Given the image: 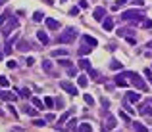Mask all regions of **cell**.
I'll return each mask as SVG.
<instances>
[{
	"label": "cell",
	"mask_w": 152,
	"mask_h": 132,
	"mask_svg": "<svg viewBox=\"0 0 152 132\" xmlns=\"http://www.w3.org/2000/svg\"><path fill=\"white\" fill-rule=\"evenodd\" d=\"M123 79H127V81L131 82L133 86H137L139 90H146V84H145V81L141 79V75H137V73H131V71H125V73H120Z\"/></svg>",
	"instance_id": "1"
},
{
	"label": "cell",
	"mask_w": 152,
	"mask_h": 132,
	"mask_svg": "<svg viewBox=\"0 0 152 132\" xmlns=\"http://www.w3.org/2000/svg\"><path fill=\"white\" fill-rule=\"evenodd\" d=\"M75 37H77V29H73V27H68V29H64L62 33H60V42L62 44H70V42H73L75 40Z\"/></svg>",
	"instance_id": "2"
},
{
	"label": "cell",
	"mask_w": 152,
	"mask_h": 132,
	"mask_svg": "<svg viewBox=\"0 0 152 132\" xmlns=\"http://www.w3.org/2000/svg\"><path fill=\"white\" fill-rule=\"evenodd\" d=\"M121 19L123 21H143L145 13L141 12V10H127V12L121 13Z\"/></svg>",
	"instance_id": "3"
},
{
	"label": "cell",
	"mask_w": 152,
	"mask_h": 132,
	"mask_svg": "<svg viewBox=\"0 0 152 132\" xmlns=\"http://www.w3.org/2000/svg\"><path fill=\"white\" fill-rule=\"evenodd\" d=\"M18 27H19V21L16 17H12V15H10V17H8V23H4V27H2L0 31H2V35H4V37H10V33H12L14 29H18Z\"/></svg>",
	"instance_id": "4"
},
{
	"label": "cell",
	"mask_w": 152,
	"mask_h": 132,
	"mask_svg": "<svg viewBox=\"0 0 152 132\" xmlns=\"http://www.w3.org/2000/svg\"><path fill=\"white\" fill-rule=\"evenodd\" d=\"M60 86H62L64 90L68 92V94H71V96H77V88L73 86V84H71L70 81H60Z\"/></svg>",
	"instance_id": "5"
},
{
	"label": "cell",
	"mask_w": 152,
	"mask_h": 132,
	"mask_svg": "<svg viewBox=\"0 0 152 132\" xmlns=\"http://www.w3.org/2000/svg\"><path fill=\"white\" fill-rule=\"evenodd\" d=\"M104 15H106V10H104L102 6L95 8V13H93V17H95L96 21H104Z\"/></svg>",
	"instance_id": "6"
},
{
	"label": "cell",
	"mask_w": 152,
	"mask_h": 132,
	"mask_svg": "<svg viewBox=\"0 0 152 132\" xmlns=\"http://www.w3.org/2000/svg\"><path fill=\"white\" fill-rule=\"evenodd\" d=\"M0 100L14 101V100H16V94H12V92H6V90H0Z\"/></svg>",
	"instance_id": "7"
},
{
	"label": "cell",
	"mask_w": 152,
	"mask_h": 132,
	"mask_svg": "<svg viewBox=\"0 0 152 132\" xmlns=\"http://www.w3.org/2000/svg\"><path fill=\"white\" fill-rule=\"evenodd\" d=\"M116 125H118L116 117H114V115H108V117H106V125H104V126H106L108 130H110V128H116Z\"/></svg>",
	"instance_id": "8"
},
{
	"label": "cell",
	"mask_w": 152,
	"mask_h": 132,
	"mask_svg": "<svg viewBox=\"0 0 152 132\" xmlns=\"http://www.w3.org/2000/svg\"><path fill=\"white\" fill-rule=\"evenodd\" d=\"M45 25L48 27V29H60V23H58L56 19H52V17H46L45 19Z\"/></svg>",
	"instance_id": "9"
},
{
	"label": "cell",
	"mask_w": 152,
	"mask_h": 132,
	"mask_svg": "<svg viewBox=\"0 0 152 132\" xmlns=\"http://www.w3.org/2000/svg\"><path fill=\"white\" fill-rule=\"evenodd\" d=\"M102 29H104V31H112V29H114V19L106 17L104 21H102Z\"/></svg>",
	"instance_id": "10"
},
{
	"label": "cell",
	"mask_w": 152,
	"mask_h": 132,
	"mask_svg": "<svg viewBox=\"0 0 152 132\" xmlns=\"http://www.w3.org/2000/svg\"><path fill=\"white\" fill-rule=\"evenodd\" d=\"M83 40H85V42L89 44L91 48H95L96 44H98V40H96V38H95V37H91V35H85V37H83Z\"/></svg>",
	"instance_id": "11"
},
{
	"label": "cell",
	"mask_w": 152,
	"mask_h": 132,
	"mask_svg": "<svg viewBox=\"0 0 152 132\" xmlns=\"http://www.w3.org/2000/svg\"><path fill=\"white\" fill-rule=\"evenodd\" d=\"M37 38H39L43 44H48V35H46L43 29H39V31H37Z\"/></svg>",
	"instance_id": "12"
},
{
	"label": "cell",
	"mask_w": 152,
	"mask_h": 132,
	"mask_svg": "<svg viewBox=\"0 0 152 132\" xmlns=\"http://www.w3.org/2000/svg\"><path fill=\"white\" fill-rule=\"evenodd\" d=\"M18 50H19V52H27V50H31V42H27V40H21V42L18 44Z\"/></svg>",
	"instance_id": "13"
},
{
	"label": "cell",
	"mask_w": 152,
	"mask_h": 132,
	"mask_svg": "<svg viewBox=\"0 0 152 132\" xmlns=\"http://www.w3.org/2000/svg\"><path fill=\"white\" fill-rule=\"evenodd\" d=\"M125 98L129 101H135V103H137V101H141V94H137V92H127Z\"/></svg>",
	"instance_id": "14"
},
{
	"label": "cell",
	"mask_w": 152,
	"mask_h": 132,
	"mask_svg": "<svg viewBox=\"0 0 152 132\" xmlns=\"http://www.w3.org/2000/svg\"><path fill=\"white\" fill-rule=\"evenodd\" d=\"M77 132H93V126L89 123H81V125L77 126Z\"/></svg>",
	"instance_id": "15"
},
{
	"label": "cell",
	"mask_w": 152,
	"mask_h": 132,
	"mask_svg": "<svg viewBox=\"0 0 152 132\" xmlns=\"http://www.w3.org/2000/svg\"><path fill=\"white\" fill-rule=\"evenodd\" d=\"M79 67H81V69L91 71V61L87 59V57H81V59H79Z\"/></svg>",
	"instance_id": "16"
},
{
	"label": "cell",
	"mask_w": 152,
	"mask_h": 132,
	"mask_svg": "<svg viewBox=\"0 0 152 132\" xmlns=\"http://www.w3.org/2000/svg\"><path fill=\"white\" fill-rule=\"evenodd\" d=\"M77 84H79L81 88H85L87 84H89V79H87L85 75H79V77H77Z\"/></svg>",
	"instance_id": "17"
},
{
	"label": "cell",
	"mask_w": 152,
	"mask_h": 132,
	"mask_svg": "<svg viewBox=\"0 0 152 132\" xmlns=\"http://www.w3.org/2000/svg\"><path fill=\"white\" fill-rule=\"evenodd\" d=\"M139 111H141L143 115H152V105H148V103H146V105H141Z\"/></svg>",
	"instance_id": "18"
},
{
	"label": "cell",
	"mask_w": 152,
	"mask_h": 132,
	"mask_svg": "<svg viewBox=\"0 0 152 132\" xmlns=\"http://www.w3.org/2000/svg\"><path fill=\"white\" fill-rule=\"evenodd\" d=\"M33 105H35V109H45V101H41L39 98H31Z\"/></svg>",
	"instance_id": "19"
},
{
	"label": "cell",
	"mask_w": 152,
	"mask_h": 132,
	"mask_svg": "<svg viewBox=\"0 0 152 132\" xmlns=\"http://www.w3.org/2000/svg\"><path fill=\"white\" fill-rule=\"evenodd\" d=\"M116 84H120V86H127V84H129V81H127V79H123L121 75H116Z\"/></svg>",
	"instance_id": "20"
},
{
	"label": "cell",
	"mask_w": 152,
	"mask_h": 132,
	"mask_svg": "<svg viewBox=\"0 0 152 132\" xmlns=\"http://www.w3.org/2000/svg\"><path fill=\"white\" fill-rule=\"evenodd\" d=\"M133 128H135V132H148V128L145 125H141V123H133Z\"/></svg>",
	"instance_id": "21"
},
{
	"label": "cell",
	"mask_w": 152,
	"mask_h": 132,
	"mask_svg": "<svg viewBox=\"0 0 152 132\" xmlns=\"http://www.w3.org/2000/svg\"><path fill=\"white\" fill-rule=\"evenodd\" d=\"M43 69L48 71V73H52V61L50 59H43Z\"/></svg>",
	"instance_id": "22"
},
{
	"label": "cell",
	"mask_w": 152,
	"mask_h": 132,
	"mask_svg": "<svg viewBox=\"0 0 152 132\" xmlns=\"http://www.w3.org/2000/svg\"><path fill=\"white\" fill-rule=\"evenodd\" d=\"M89 52H91V46H89V44H83V46H79V54H81V56H87Z\"/></svg>",
	"instance_id": "23"
},
{
	"label": "cell",
	"mask_w": 152,
	"mask_h": 132,
	"mask_svg": "<svg viewBox=\"0 0 152 132\" xmlns=\"http://www.w3.org/2000/svg\"><path fill=\"white\" fill-rule=\"evenodd\" d=\"M16 90H18V94L21 96V98H29V96H31V92H29L27 88H16Z\"/></svg>",
	"instance_id": "24"
},
{
	"label": "cell",
	"mask_w": 152,
	"mask_h": 132,
	"mask_svg": "<svg viewBox=\"0 0 152 132\" xmlns=\"http://www.w3.org/2000/svg\"><path fill=\"white\" fill-rule=\"evenodd\" d=\"M23 111H25L27 115H31V117L37 115V109H35V107H29V105H23Z\"/></svg>",
	"instance_id": "25"
},
{
	"label": "cell",
	"mask_w": 152,
	"mask_h": 132,
	"mask_svg": "<svg viewBox=\"0 0 152 132\" xmlns=\"http://www.w3.org/2000/svg\"><path fill=\"white\" fill-rule=\"evenodd\" d=\"M52 57H60V56H68V50H52Z\"/></svg>",
	"instance_id": "26"
},
{
	"label": "cell",
	"mask_w": 152,
	"mask_h": 132,
	"mask_svg": "<svg viewBox=\"0 0 152 132\" xmlns=\"http://www.w3.org/2000/svg\"><path fill=\"white\" fill-rule=\"evenodd\" d=\"M54 103H56L54 107H58V109H64V107H66V103H64L62 98H54Z\"/></svg>",
	"instance_id": "27"
},
{
	"label": "cell",
	"mask_w": 152,
	"mask_h": 132,
	"mask_svg": "<svg viewBox=\"0 0 152 132\" xmlns=\"http://www.w3.org/2000/svg\"><path fill=\"white\" fill-rule=\"evenodd\" d=\"M43 19H45L43 12H35V13H33V21H37V23H39V21H43Z\"/></svg>",
	"instance_id": "28"
},
{
	"label": "cell",
	"mask_w": 152,
	"mask_h": 132,
	"mask_svg": "<svg viewBox=\"0 0 152 132\" xmlns=\"http://www.w3.org/2000/svg\"><path fill=\"white\" fill-rule=\"evenodd\" d=\"M70 115H71V109H70V111H66V113L60 117V125H62V123H66V121L70 119ZM60 125H58V126H60Z\"/></svg>",
	"instance_id": "29"
},
{
	"label": "cell",
	"mask_w": 152,
	"mask_h": 132,
	"mask_svg": "<svg viewBox=\"0 0 152 132\" xmlns=\"http://www.w3.org/2000/svg\"><path fill=\"white\" fill-rule=\"evenodd\" d=\"M8 17H10V12H6V13H2V15H0V29L4 27V21H6Z\"/></svg>",
	"instance_id": "30"
},
{
	"label": "cell",
	"mask_w": 152,
	"mask_h": 132,
	"mask_svg": "<svg viewBox=\"0 0 152 132\" xmlns=\"http://www.w3.org/2000/svg\"><path fill=\"white\" fill-rule=\"evenodd\" d=\"M58 63H60L62 67H68V69L71 67V61H70V59H58Z\"/></svg>",
	"instance_id": "31"
},
{
	"label": "cell",
	"mask_w": 152,
	"mask_h": 132,
	"mask_svg": "<svg viewBox=\"0 0 152 132\" xmlns=\"http://www.w3.org/2000/svg\"><path fill=\"white\" fill-rule=\"evenodd\" d=\"M110 69H114V71L121 69V63L120 61H110Z\"/></svg>",
	"instance_id": "32"
},
{
	"label": "cell",
	"mask_w": 152,
	"mask_h": 132,
	"mask_svg": "<svg viewBox=\"0 0 152 132\" xmlns=\"http://www.w3.org/2000/svg\"><path fill=\"white\" fill-rule=\"evenodd\" d=\"M143 27H145V29H152V19H143Z\"/></svg>",
	"instance_id": "33"
},
{
	"label": "cell",
	"mask_w": 152,
	"mask_h": 132,
	"mask_svg": "<svg viewBox=\"0 0 152 132\" xmlns=\"http://www.w3.org/2000/svg\"><path fill=\"white\" fill-rule=\"evenodd\" d=\"M8 84H10V82H8V79H6V77H2V75H0V86H2V88H6Z\"/></svg>",
	"instance_id": "34"
},
{
	"label": "cell",
	"mask_w": 152,
	"mask_h": 132,
	"mask_svg": "<svg viewBox=\"0 0 152 132\" xmlns=\"http://www.w3.org/2000/svg\"><path fill=\"white\" fill-rule=\"evenodd\" d=\"M54 98H45V107H54Z\"/></svg>",
	"instance_id": "35"
},
{
	"label": "cell",
	"mask_w": 152,
	"mask_h": 132,
	"mask_svg": "<svg viewBox=\"0 0 152 132\" xmlns=\"http://www.w3.org/2000/svg\"><path fill=\"white\" fill-rule=\"evenodd\" d=\"M85 101H87L89 105H93V103H95V98H93L91 94H85Z\"/></svg>",
	"instance_id": "36"
},
{
	"label": "cell",
	"mask_w": 152,
	"mask_h": 132,
	"mask_svg": "<svg viewBox=\"0 0 152 132\" xmlns=\"http://www.w3.org/2000/svg\"><path fill=\"white\" fill-rule=\"evenodd\" d=\"M125 2H127V0H118V2H116L114 6H112V10H118V8H120V6H123Z\"/></svg>",
	"instance_id": "37"
},
{
	"label": "cell",
	"mask_w": 152,
	"mask_h": 132,
	"mask_svg": "<svg viewBox=\"0 0 152 132\" xmlns=\"http://www.w3.org/2000/svg\"><path fill=\"white\" fill-rule=\"evenodd\" d=\"M70 15H79V6H73L70 10Z\"/></svg>",
	"instance_id": "38"
},
{
	"label": "cell",
	"mask_w": 152,
	"mask_h": 132,
	"mask_svg": "<svg viewBox=\"0 0 152 132\" xmlns=\"http://www.w3.org/2000/svg\"><path fill=\"white\" fill-rule=\"evenodd\" d=\"M100 103H102V107H104V109H108V107H110V101H108L106 98H102V100H100Z\"/></svg>",
	"instance_id": "39"
},
{
	"label": "cell",
	"mask_w": 152,
	"mask_h": 132,
	"mask_svg": "<svg viewBox=\"0 0 152 132\" xmlns=\"http://www.w3.org/2000/svg\"><path fill=\"white\" fill-rule=\"evenodd\" d=\"M4 54H12V44L6 42V46H4Z\"/></svg>",
	"instance_id": "40"
},
{
	"label": "cell",
	"mask_w": 152,
	"mask_h": 132,
	"mask_svg": "<svg viewBox=\"0 0 152 132\" xmlns=\"http://www.w3.org/2000/svg\"><path fill=\"white\" fill-rule=\"evenodd\" d=\"M8 67H10V69H16V67H18V63L14 61V59H10V61H8Z\"/></svg>",
	"instance_id": "41"
},
{
	"label": "cell",
	"mask_w": 152,
	"mask_h": 132,
	"mask_svg": "<svg viewBox=\"0 0 152 132\" xmlns=\"http://www.w3.org/2000/svg\"><path fill=\"white\" fill-rule=\"evenodd\" d=\"M25 63H27V65H33V63H35V57H31V56L25 57Z\"/></svg>",
	"instance_id": "42"
},
{
	"label": "cell",
	"mask_w": 152,
	"mask_h": 132,
	"mask_svg": "<svg viewBox=\"0 0 152 132\" xmlns=\"http://www.w3.org/2000/svg\"><path fill=\"white\" fill-rule=\"evenodd\" d=\"M45 123H46V121H43V119H37V121H35V126H45Z\"/></svg>",
	"instance_id": "43"
},
{
	"label": "cell",
	"mask_w": 152,
	"mask_h": 132,
	"mask_svg": "<svg viewBox=\"0 0 152 132\" xmlns=\"http://www.w3.org/2000/svg\"><path fill=\"white\" fill-rule=\"evenodd\" d=\"M68 75H70V77H75V75H77V69H73V67H70V71H68Z\"/></svg>",
	"instance_id": "44"
},
{
	"label": "cell",
	"mask_w": 152,
	"mask_h": 132,
	"mask_svg": "<svg viewBox=\"0 0 152 132\" xmlns=\"http://www.w3.org/2000/svg\"><path fill=\"white\" fill-rule=\"evenodd\" d=\"M120 117H121V121H129V117H127V113H123L121 109H120Z\"/></svg>",
	"instance_id": "45"
},
{
	"label": "cell",
	"mask_w": 152,
	"mask_h": 132,
	"mask_svg": "<svg viewBox=\"0 0 152 132\" xmlns=\"http://www.w3.org/2000/svg\"><path fill=\"white\" fill-rule=\"evenodd\" d=\"M89 75H91V79H96V77H98V73H96L95 69H91V71H89Z\"/></svg>",
	"instance_id": "46"
},
{
	"label": "cell",
	"mask_w": 152,
	"mask_h": 132,
	"mask_svg": "<svg viewBox=\"0 0 152 132\" xmlns=\"http://www.w3.org/2000/svg\"><path fill=\"white\" fill-rule=\"evenodd\" d=\"M125 40H127V42H129V44H137V40H135L133 37H125Z\"/></svg>",
	"instance_id": "47"
},
{
	"label": "cell",
	"mask_w": 152,
	"mask_h": 132,
	"mask_svg": "<svg viewBox=\"0 0 152 132\" xmlns=\"http://www.w3.org/2000/svg\"><path fill=\"white\" fill-rule=\"evenodd\" d=\"M73 125H75V119H71V121H70V125H68V128H66V130H70V128H73Z\"/></svg>",
	"instance_id": "48"
},
{
	"label": "cell",
	"mask_w": 152,
	"mask_h": 132,
	"mask_svg": "<svg viewBox=\"0 0 152 132\" xmlns=\"http://www.w3.org/2000/svg\"><path fill=\"white\" fill-rule=\"evenodd\" d=\"M79 8H87V0H81V2H79Z\"/></svg>",
	"instance_id": "49"
},
{
	"label": "cell",
	"mask_w": 152,
	"mask_h": 132,
	"mask_svg": "<svg viewBox=\"0 0 152 132\" xmlns=\"http://www.w3.org/2000/svg\"><path fill=\"white\" fill-rule=\"evenodd\" d=\"M135 4H139V6H143V4H145V0H133Z\"/></svg>",
	"instance_id": "50"
},
{
	"label": "cell",
	"mask_w": 152,
	"mask_h": 132,
	"mask_svg": "<svg viewBox=\"0 0 152 132\" xmlns=\"http://www.w3.org/2000/svg\"><path fill=\"white\" fill-rule=\"evenodd\" d=\"M146 48H152V40H150V42H148V44H146Z\"/></svg>",
	"instance_id": "51"
},
{
	"label": "cell",
	"mask_w": 152,
	"mask_h": 132,
	"mask_svg": "<svg viewBox=\"0 0 152 132\" xmlns=\"http://www.w3.org/2000/svg\"><path fill=\"white\" fill-rule=\"evenodd\" d=\"M6 2H8V0H0V6H2V4H6Z\"/></svg>",
	"instance_id": "52"
},
{
	"label": "cell",
	"mask_w": 152,
	"mask_h": 132,
	"mask_svg": "<svg viewBox=\"0 0 152 132\" xmlns=\"http://www.w3.org/2000/svg\"><path fill=\"white\" fill-rule=\"evenodd\" d=\"M2 57H4V52H0V59H2Z\"/></svg>",
	"instance_id": "53"
},
{
	"label": "cell",
	"mask_w": 152,
	"mask_h": 132,
	"mask_svg": "<svg viewBox=\"0 0 152 132\" xmlns=\"http://www.w3.org/2000/svg\"><path fill=\"white\" fill-rule=\"evenodd\" d=\"M148 105H152V98H150V100H148Z\"/></svg>",
	"instance_id": "54"
},
{
	"label": "cell",
	"mask_w": 152,
	"mask_h": 132,
	"mask_svg": "<svg viewBox=\"0 0 152 132\" xmlns=\"http://www.w3.org/2000/svg\"><path fill=\"white\" fill-rule=\"evenodd\" d=\"M62 2H66V0H62Z\"/></svg>",
	"instance_id": "55"
}]
</instances>
